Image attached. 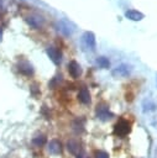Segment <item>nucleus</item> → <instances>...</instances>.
I'll return each instance as SVG.
<instances>
[{
	"instance_id": "nucleus-1",
	"label": "nucleus",
	"mask_w": 157,
	"mask_h": 158,
	"mask_svg": "<svg viewBox=\"0 0 157 158\" xmlns=\"http://www.w3.org/2000/svg\"><path fill=\"white\" fill-rule=\"evenodd\" d=\"M130 130H131V123L125 118H120L114 125V133L117 137H125L126 135H129Z\"/></svg>"
},
{
	"instance_id": "nucleus-2",
	"label": "nucleus",
	"mask_w": 157,
	"mask_h": 158,
	"mask_svg": "<svg viewBox=\"0 0 157 158\" xmlns=\"http://www.w3.org/2000/svg\"><path fill=\"white\" fill-rule=\"evenodd\" d=\"M82 44H83L84 48H87L89 51H95V48H96L95 35L90 31H85L82 35Z\"/></svg>"
},
{
	"instance_id": "nucleus-3",
	"label": "nucleus",
	"mask_w": 157,
	"mask_h": 158,
	"mask_svg": "<svg viewBox=\"0 0 157 158\" xmlns=\"http://www.w3.org/2000/svg\"><path fill=\"white\" fill-rule=\"evenodd\" d=\"M58 31L64 36H70L74 32V25L67 19H62L61 21H58Z\"/></svg>"
},
{
	"instance_id": "nucleus-4",
	"label": "nucleus",
	"mask_w": 157,
	"mask_h": 158,
	"mask_svg": "<svg viewBox=\"0 0 157 158\" xmlns=\"http://www.w3.org/2000/svg\"><path fill=\"white\" fill-rule=\"evenodd\" d=\"M46 53L48 54L49 59H51L56 65L61 64V62H62V53H61V51H59L57 47H54V46L47 47V48H46Z\"/></svg>"
},
{
	"instance_id": "nucleus-5",
	"label": "nucleus",
	"mask_w": 157,
	"mask_h": 158,
	"mask_svg": "<svg viewBox=\"0 0 157 158\" xmlns=\"http://www.w3.org/2000/svg\"><path fill=\"white\" fill-rule=\"evenodd\" d=\"M131 72H132V67L130 64H127V63H122V64L117 65L115 69H112L111 74L114 77L119 78V77H127Z\"/></svg>"
},
{
	"instance_id": "nucleus-6",
	"label": "nucleus",
	"mask_w": 157,
	"mask_h": 158,
	"mask_svg": "<svg viewBox=\"0 0 157 158\" xmlns=\"http://www.w3.org/2000/svg\"><path fill=\"white\" fill-rule=\"evenodd\" d=\"M96 116H98V118L101 120V121H108V120H110L114 115H112V112H110L109 107H108L105 104H100V105L96 106Z\"/></svg>"
},
{
	"instance_id": "nucleus-7",
	"label": "nucleus",
	"mask_w": 157,
	"mask_h": 158,
	"mask_svg": "<svg viewBox=\"0 0 157 158\" xmlns=\"http://www.w3.org/2000/svg\"><path fill=\"white\" fill-rule=\"evenodd\" d=\"M47 149H48V152L51 153V154H53V156H58V154H61L62 153V143L58 141V139H56V138H53V139H51L48 143H47Z\"/></svg>"
},
{
	"instance_id": "nucleus-8",
	"label": "nucleus",
	"mask_w": 157,
	"mask_h": 158,
	"mask_svg": "<svg viewBox=\"0 0 157 158\" xmlns=\"http://www.w3.org/2000/svg\"><path fill=\"white\" fill-rule=\"evenodd\" d=\"M68 73H69V75L72 78L78 79L80 77V74H82V68H80L79 63H77L75 60H70L68 63Z\"/></svg>"
},
{
	"instance_id": "nucleus-9",
	"label": "nucleus",
	"mask_w": 157,
	"mask_h": 158,
	"mask_svg": "<svg viewBox=\"0 0 157 158\" xmlns=\"http://www.w3.org/2000/svg\"><path fill=\"white\" fill-rule=\"evenodd\" d=\"M78 100L83 104V105H88L90 104V93L88 90L87 86H82L78 91Z\"/></svg>"
},
{
	"instance_id": "nucleus-10",
	"label": "nucleus",
	"mask_w": 157,
	"mask_h": 158,
	"mask_svg": "<svg viewBox=\"0 0 157 158\" xmlns=\"http://www.w3.org/2000/svg\"><path fill=\"white\" fill-rule=\"evenodd\" d=\"M26 22L33 28H40L42 26V23H43V19L41 16H38V15H31V16L26 17Z\"/></svg>"
},
{
	"instance_id": "nucleus-11",
	"label": "nucleus",
	"mask_w": 157,
	"mask_h": 158,
	"mask_svg": "<svg viewBox=\"0 0 157 158\" xmlns=\"http://www.w3.org/2000/svg\"><path fill=\"white\" fill-rule=\"evenodd\" d=\"M125 17L129 20H132V21H141L145 17V15L135 9H129L127 11H125Z\"/></svg>"
},
{
	"instance_id": "nucleus-12",
	"label": "nucleus",
	"mask_w": 157,
	"mask_h": 158,
	"mask_svg": "<svg viewBox=\"0 0 157 158\" xmlns=\"http://www.w3.org/2000/svg\"><path fill=\"white\" fill-rule=\"evenodd\" d=\"M19 70H20L21 73L26 74V75H30V74H32V73H33L32 65H31L28 62H26V60L20 63V65H19Z\"/></svg>"
},
{
	"instance_id": "nucleus-13",
	"label": "nucleus",
	"mask_w": 157,
	"mask_h": 158,
	"mask_svg": "<svg viewBox=\"0 0 157 158\" xmlns=\"http://www.w3.org/2000/svg\"><path fill=\"white\" fill-rule=\"evenodd\" d=\"M46 142H47V138H46V136L42 135V133L36 135V136L32 138V144H33L35 147H42L43 144H46Z\"/></svg>"
},
{
	"instance_id": "nucleus-14",
	"label": "nucleus",
	"mask_w": 157,
	"mask_h": 158,
	"mask_svg": "<svg viewBox=\"0 0 157 158\" xmlns=\"http://www.w3.org/2000/svg\"><path fill=\"white\" fill-rule=\"evenodd\" d=\"M96 63H98L101 68H109V67H110V62H109V59H108L106 57H104V56L98 57V58H96Z\"/></svg>"
},
{
	"instance_id": "nucleus-15",
	"label": "nucleus",
	"mask_w": 157,
	"mask_h": 158,
	"mask_svg": "<svg viewBox=\"0 0 157 158\" xmlns=\"http://www.w3.org/2000/svg\"><path fill=\"white\" fill-rule=\"evenodd\" d=\"M67 147H68V151H69V152H72L73 154H75V153H77V151L79 149V146H78V143H77L74 139L68 141V142H67Z\"/></svg>"
},
{
	"instance_id": "nucleus-16",
	"label": "nucleus",
	"mask_w": 157,
	"mask_h": 158,
	"mask_svg": "<svg viewBox=\"0 0 157 158\" xmlns=\"http://www.w3.org/2000/svg\"><path fill=\"white\" fill-rule=\"evenodd\" d=\"M95 158H109V154L105 151H95Z\"/></svg>"
},
{
	"instance_id": "nucleus-17",
	"label": "nucleus",
	"mask_w": 157,
	"mask_h": 158,
	"mask_svg": "<svg viewBox=\"0 0 157 158\" xmlns=\"http://www.w3.org/2000/svg\"><path fill=\"white\" fill-rule=\"evenodd\" d=\"M0 9H1V0H0Z\"/></svg>"
}]
</instances>
